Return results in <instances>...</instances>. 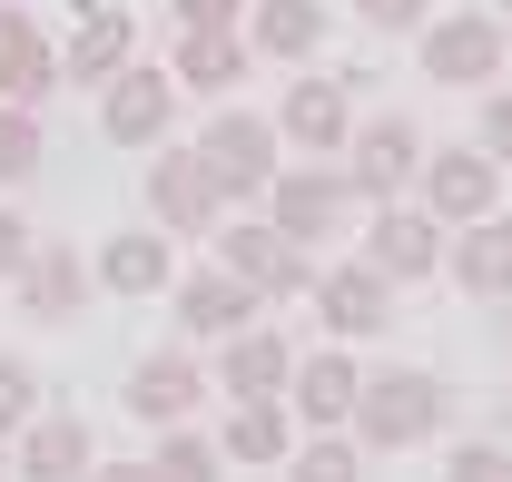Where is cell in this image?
Here are the masks:
<instances>
[{
	"mask_svg": "<svg viewBox=\"0 0 512 482\" xmlns=\"http://www.w3.org/2000/svg\"><path fill=\"white\" fill-rule=\"evenodd\" d=\"M355 443H375V453H404V443H434V423H444V384L434 374H375V384H355Z\"/></svg>",
	"mask_w": 512,
	"mask_h": 482,
	"instance_id": "1",
	"label": "cell"
},
{
	"mask_svg": "<svg viewBox=\"0 0 512 482\" xmlns=\"http://www.w3.org/2000/svg\"><path fill=\"white\" fill-rule=\"evenodd\" d=\"M197 168L217 178V197H256V187L276 178V128L247 119V109H217L207 138H197Z\"/></svg>",
	"mask_w": 512,
	"mask_h": 482,
	"instance_id": "2",
	"label": "cell"
},
{
	"mask_svg": "<svg viewBox=\"0 0 512 482\" xmlns=\"http://www.w3.org/2000/svg\"><path fill=\"white\" fill-rule=\"evenodd\" d=\"M217 266L256 286V296H316V266H306V246L276 237V227H217Z\"/></svg>",
	"mask_w": 512,
	"mask_h": 482,
	"instance_id": "3",
	"label": "cell"
},
{
	"mask_svg": "<svg viewBox=\"0 0 512 482\" xmlns=\"http://www.w3.org/2000/svg\"><path fill=\"white\" fill-rule=\"evenodd\" d=\"M424 79H444V89H483V79H503V20H483V10H453L424 30Z\"/></svg>",
	"mask_w": 512,
	"mask_h": 482,
	"instance_id": "4",
	"label": "cell"
},
{
	"mask_svg": "<svg viewBox=\"0 0 512 482\" xmlns=\"http://www.w3.org/2000/svg\"><path fill=\"white\" fill-rule=\"evenodd\" d=\"M493 187H503V168L483 148H444V158H424V217L473 227V217H493Z\"/></svg>",
	"mask_w": 512,
	"mask_h": 482,
	"instance_id": "5",
	"label": "cell"
},
{
	"mask_svg": "<svg viewBox=\"0 0 512 482\" xmlns=\"http://www.w3.org/2000/svg\"><path fill=\"white\" fill-rule=\"evenodd\" d=\"M345 197L355 187L335 178V168H296V178H266V227L276 237H335V217H345Z\"/></svg>",
	"mask_w": 512,
	"mask_h": 482,
	"instance_id": "6",
	"label": "cell"
},
{
	"mask_svg": "<svg viewBox=\"0 0 512 482\" xmlns=\"http://www.w3.org/2000/svg\"><path fill=\"white\" fill-rule=\"evenodd\" d=\"M247 315H256V286H237L227 266L178 276V335H188V345H227V335H247Z\"/></svg>",
	"mask_w": 512,
	"mask_h": 482,
	"instance_id": "7",
	"label": "cell"
},
{
	"mask_svg": "<svg viewBox=\"0 0 512 482\" xmlns=\"http://www.w3.org/2000/svg\"><path fill=\"white\" fill-rule=\"evenodd\" d=\"M99 119H109V138H119V148H158V138H168V119H178V79H158V69L128 60L119 79H109V109H99Z\"/></svg>",
	"mask_w": 512,
	"mask_h": 482,
	"instance_id": "8",
	"label": "cell"
},
{
	"mask_svg": "<svg viewBox=\"0 0 512 482\" xmlns=\"http://www.w3.org/2000/svg\"><path fill=\"white\" fill-rule=\"evenodd\" d=\"M316 315L345 335V345H355V335H384V325H394V276H375V266L355 256V266L316 276Z\"/></svg>",
	"mask_w": 512,
	"mask_h": 482,
	"instance_id": "9",
	"label": "cell"
},
{
	"mask_svg": "<svg viewBox=\"0 0 512 482\" xmlns=\"http://www.w3.org/2000/svg\"><path fill=\"white\" fill-rule=\"evenodd\" d=\"M40 89H60V50H50V30L20 10V0H0V99H40Z\"/></svg>",
	"mask_w": 512,
	"mask_h": 482,
	"instance_id": "10",
	"label": "cell"
},
{
	"mask_svg": "<svg viewBox=\"0 0 512 482\" xmlns=\"http://www.w3.org/2000/svg\"><path fill=\"white\" fill-rule=\"evenodd\" d=\"M345 158H355V168H345V187H355V197H375V207L414 178V168H424V148H414V128H404V119L355 128V138H345Z\"/></svg>",
	"mask_w": 512,
	"mask_h": 482,
	"instance_id": "11",
	"label": "cell"
},
{
	"mask_svg": "<svg viewBox=\"0 0 512 482\" xmlns=\"http://www.w3.org/2000/svg\"><path fill=\"white\" fill-rule=\"evenodd\" d=\"M10 473H20V482H89V423H79V414H30Z\"/></svg>",
	"mask_w": 512,
	"mask_h": 482,
	"instance_id": "12",
	"label": "cell"
},
{
	"mask_svg": "<svg viewBox=\"0 0 512 482\" xmlns=\"http://www.w3.org/2000/svg\"><path fill=\"white\" fill-rule=\"evenodd\" d=\"M69 10H79V40L60 50V79H119L128 50H138V20L109 0H69Z\"/></svg>",
	"mask_w": 512,
	"mask_h": 482,
	"instance_id": "13",
	"label": "cell"
},
{
	"mask_svg": "<svg viewBox=\"0 0 512 482\" xmlns=\"http://www.w3.org/2000/svg\"><path fill=\"white\" fill-rule=\"evenodd\" d=\"M148 207H158L178 237H217V178L197 168V148H178V158L148 168Z\"/></svg>",
	"mask_w": 512,
	"mask_h": 482,
	"instance_id": "14",
	"label": "cell"
},
{
	"mask_svg": "<svg viewBox=\"0 0 512 482\" xmlns=\"http://www.w3.org/2000/svg\"><path fill=\"white\" fill-rule=\"evenodd\" d=\"M286 374H296V345H286V335H266V325L227 335V355H217V384H227L237 404H276V394H286Z\"/></svg>",
	"mask_w": 512,
	"mask_h": 482,
	"instance_id": "15",
	"label": "cell"
},
{
	"mask_svg": "<svg viewBox=\"0 0 512 482\" xmlns=\"http://www.w3.org/2000/svg\"><path fill=\"white\" fill-rule=\"evenodd\" d=\"M276 128H286L296 148L335 158V148L355 138V109H345V79H296V89H286V109H276Z\"/></svg>",
	"mask_w": 512,
	"mask_h": 482,
	"instance_id": "16",
	"label": "cell"
},
{
	"mask_svg": "<svg viewBox=\"0 0 512 482\" xmlns=\"http://www.w3.org/2000/svg\"><path fill=\"white\" fill-rule=\"evenodd\" d=\"M365 266H375V276H434V266H444V237H434V217H414V207H375Z\"/></svg>",
	"mask_w": 512,
	"mask_h": 482,
	"instance_id": "17",
	"label": "cell"
},
{
	"mask_svg": "<svg viewBox=\"0 0 512 482\" xmlns=\"http://www.w3.org/2000/svg\"><path fill=\"white\" fill-rule=\"evenodd\" d=\"M20 305H30L40 325H69V315L89 305V266H79L69 246H30V256H20Z\"/></svg>",
	"mask_w": 512,
	"mask_h": 482,
	"instance_id": "18",
	"label": "cell"
},
{
	"mask_svg": "<svg viewBox=\"0 0 512 482\" xmlns=\"http://www.w3.org/2000/svg\"><path fill=\"white\" fill-rule=\"evenodd\" d=\"M197 394H207V374L188 355H138V374H128V414L138 423H188Z\"/></svg>",
	"mask_w": 512,
	"mask_h": 482,
	"instance_id": "19",
	"label": "cell"
},
{
	"mask_svg": "<svg viewBox=\"0 0 512 482\" xmlns=\"http://www.w3.org/2000/svg\"><path fill=\"white\" fill-rule=\"evenodd\" d=\"M453 286L463 296H512V227L503 217H473L453 237Z\"/></svg>",
	"mask_w": 512,
	"mask_h": 482,
	"instance_id": "20",
	"label": "cell"
},
{
	"mask_svg": "<svg viewBox=\"0 0 512 482\" xmlns=\"http://www.w3.org/2000/svg\"><path fill=\"white\" fill-rule=\"evenodd\" d=\"M355 384H365V374H355V355H335V345L286 374V394H296V414H306V423H345V414H355Z\"/></svg>",
	"mask_w": 512,
	"mask_h": 482,
	"instance_id": "21",
	"label": "cell"
},
{
	"mask_svg": "<svg viewBox=\"0 0 512 482\" xmlns=\"http://www.w3.org/2000/svg\"><path fill=\"white\" fill-rule=\"evenodd\" d=\"M316 40H325V10H316V0H256L247 50H266V60H306Z\"/></svg>",
	"mask_w": 512,
	"mask_h": 482,
	"instance_id": "22",
	"label": "cell"
},
{
	"mask_svg": "<svg viewBox=\"0 0 512 482\" xmlns=\"http://www.w3.org/2000/svg\"><path fill=\"white\" fill-rule=\"evenodd\" d=\"M99 286H109V296H158V286H168V237H138V227H128V237H109Z\"/></svg>",
	"mask_w": 512,
	"mask_h": 482,
	"instance_id": "23",
	"label": "cell"
},
{
	"mask_svg": "<svg viewBox=\"0 0 512 482\" xmlns=\"http://www.w3.org/2000/svg\"><path fill=\"white\" fill-rule=\"evenodd\" d=\"M286 453H296V433H286L276 404H237L227 433H217V463H286Z\"/></svg>",
	"mask_w": 512,
	"mask_h": 482,
	"instance_id": "24",
	"label": "cell"
},
{
	"mask_svg": "<svg viewBox=\"0 0 512 482\" xmlns=\"http://www.w3.org/2000/svg\"><path fill=\"white\" fill-rule=\"evenodd\" d=\"M178 79L217 99L227 79H247V40H237V30H188V40H178Z\"/></svg>",
	"mask_w": 512,
	"mask_h": 482,
	"instance_id": "25",
	"label": "cell"
},
{
	"mask_svg": "<svg viewBox=\"0 0 512 482\" xmlns=\"http://www.w3.org/2000/svg\"><path fill=\"white\" fill-rule=\"evenodd\" d=\"M148 473H158V482H227V473H217V443H197V433H168Z\"/></svg>",
	"mask_w": 512,
	"mask_h": 482,
	"instance_id": "26",
	"label": "cell"
},
{
	"mask_svg": "<svg viewBox=\"0 0 512 482\" xmlns=\"http://www.w3.org/2000/svg\"><path fill=\"white\" fill-rule=\"evenodd\" d=\"M286 482H365V453L355 443H306V453H286Z\"/></svg>",
	"mask_w": 512,
	"mask_h": 482,
	"instance_id": "27",
	"label": "cell"
},
{
	"mask_svg": "<svg viewBox=\"0 0 512 482\" xmlns=\"http://www.w3.org/2000/svg\"><path fill=\"white\" fill-rule=\"evenodd\" d=\"M40 168V119L20 99H0V178H30Z\"/></svg>",
	"mask_w": 512,
	"mask_h": 482,
	"instance_id": "28",
	"label": "cell"
},
{
	"mask_svg": "<svg viewBox=\"0 0 512 482\" xmlns=\"http://www.w3.org/2000/svg\"><path fill=\"white\" fill-rule=\"evenodd\" d=\"M30 414H40V374H30L20 355H0V433H20Z\"/></svg>",
	"mask_w": 512,
	"mask_h": 482,
	"instance_id": "29",
	"label": "cell"
},
{
	"mask_svg": "<svg viewBox=\"0 0 512 482\" xmlns=\"http://www.w3.org/2000/svg\"><path fill=\"white\" fill-rule=\"evenodd\" d=\"M444 482H512V453H503V443H463Z\"/></svg>",
	"mask_w": 512,
	"mask_h": 482,
	"instance_id": "30",
	"label": "cell"
},
{
	"mask_svg": "<svg viewBox=\"0 0 512 482\" xmlns=\"http://www.w3.org/2000/svg\"><path fill=\"white\" fill-rule=\"evenodd\" d=\"M483 158L512 168V89H493V109H483Z\"/></svg>",
	"mask_w": 512,
	"mask_h": 482,
	"instance_id": "31",
	"label": "cell"
},
{
	"mask_svg": "<svg viewBox=\"0 0 512 482\" xmlns=\"http://www.w3.org/2000/svg\"><path fill=\"white\" fill-rule=\"evenodd\" d=\"M355 10H365V30H424L434 0H355Z\"/></svg>",
	"mask_w": 512,
	"mask_h": 482,
	"instance_id": "32",
	"label": "cell"
},
{
	"mask_svg": "<svg viewBox=\"0 0 512 482\" xmlns=\"http://www.w3.org/2000/svg\"><path fill=\"white\" fill-rule=\"evenodd\" d=\"M237 10H247V0H178L188 30H237Z\"/></svg>",
	"mask_w": 512,
	"mask_h": 482,
	"instance_id": "33",
	"label": "cell"
},
{
	"mask_svg": "<svg viewBox=\"0 0 512 482\" xmlns=\"http://www.w3.org/2000/svg\"><path fill=\"white\" fill-rule=\"evenodd\" d=\"M20 256H30V227H20V217L0 207V276H20Z\"/></svg>",
	"mask_w": 512,
	"mask_h": 482,
	"instance_id": "34",
	"label": "cell"
},
{
	"mask_svg": "<svg viewBox=\"0 0 512 482\" xmlns=\"http://www.w3.org/2000/svg\"><path fill=\"white\" fill-rule=\"evenodd\" d=\"M89 482H158L148 463H119V473H89Z\"/></svg>",
	"mask_w": 512,
	"mask_h": 482,
	"instance_id": "35",
	"label": "cell"
},
{
	"mask_svg": "<svg viewBox=\"0 0 512 482\" xmlns=\"http://www.w3.org/2000/svg\"><path fill=\"white\" fill-rule=\"evenodd\" d=\"M0 482H10V453H0Z\"/></svg>",
	"mask_w": 512,
	"mask_h": 482,
	"instance_id": "36",
	"label": "cell"
},
{
	"mask_svg": "<svg viewBox=\"0 0 512 482\" xmlns=\"http://www.w3.org/2000/svg\"><path fill=\"white\" fill-rule=\"evenodd\" d=\"M503 30H512V0H503Z\"/></svg>",
	"mask_w": 512,
	"mask_h": 482,
	"instance_id": "37",
	"label": "cell"
},
{
	"mask_svg": "<svg viewBox=\"0 0 512 482\" xmlns=\"http://www.w3.org/2000/svg\"><path fill=\"white\" fill-rule=\"evenodd\" d=\"M503 335H512V315H503Z\"/></svg>",
	"mask_w": 512,
	"mask_h": 482,
	"instance_id": "38",
	"label": "cell"
}]
</instances>
